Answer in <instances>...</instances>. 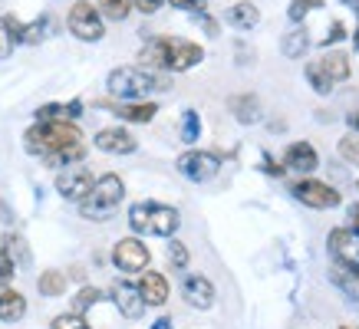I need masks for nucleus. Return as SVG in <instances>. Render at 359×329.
Returning <instances> with one entry per match:
<instances>
[{
	"label": "nucleus",
	"mask_w": 359,
	"mask_h": 329,
	"mask_svg": "<svg viewBox=\"0 0 359 329\" xmlns=\"http://www.w3.org/2000/svg\"><path fill=\"white\" fill-rule=\"evenodd\" d=\"M228 109L234 112V119L241 125H254V122H261V99L250 96V92H241V96H231Z\"/></svg>",
	"instance_id": "18"
},
{
	"label": "nucleus",
	"mask_w": 359,
	"mask_h": 329,
	"mask_svg": "<svg viewBox=\"0 0 359 329\" xmlns=\"http://www.w3.org/2000/svg\"><path fill=\"white\" fill-rule=\"evenodd\" d=\"M353 46L359 50V27H356V33H353Z\"/></svg>",
	"instance_id": "46"
},
{
	"label": "nucleus",
	"mask_w": 359,
	"mask_h": 329,
	"mask_svg": "<svg viewBox=\"0 0 359 329\" xmlns=\"http://www.w3.org/2000/svg\"><path fill=\"white\" fill-rule=\"evenodd\" d=\"M152 329H172V319H168V316L155 319V323H152Z\"/></svg>",
	"instance_id": "44"
},
{
	"label": "nucleus",
	"mask_w": 359,
	"mask_h": 329,
	"mask_svg": "<svg viewBox=\"0 0 359 329\" xmlns=\"http://www.w3.org/2000/svg\"><path fill=\"white\" fill-rule=\"evenodd\" d=\"M50 30H53V17L43 13V17H40V20H33L30 27H20V43H40V40L50 36Z\"/></svg>",
	"instance_id": "26"
},
{
	"label": "nucleus",
	"mask_w": 359,
	"mask_h": 329,
	"mask_svg": "<svg viewBox=\"0 0 359 329\" xmlns=\"http://www.w3.org/2000/svg\"><path fill=\"white\" fill-rule=\"evenodd\" d=\"M182 296H185V303L191 309H211L215 307V284L208 280V276H185V284H182Z\"/></svg>",
	"instance_id": "14"
},
{
	"label": "nucleus",
	"mask_w": 359,
	"mask_h": 329,
	"mask_svg": "<svg viewBox=\"0 0 359 329\" xmlns=\"http://www.w3.org/2000/svg\"><path fill=\"white\" fill-rule=\"evenodd\" d=\"M346 122H349V129H353V135H359V112H349Z\"/></svg>",
	"instance_id": "42"
},
{
	"label": "nucleus",
	"mask_w": 359,
	"mask_h": 329,
	"mask_svg": "<svg viewBox=\"0 0 359 329\" xmlns=\"http://www.w3.org/2000/svg\"><path fill=\"white\" fill-rule=\"evenodd\" d=\"M306 79H310L313 92H320V96H330V92H333V86H337V83H333V79L320 69V63H316V59H313V63H306Z\"/></svg>",
	"instance_id": "28"
},
{
	"label": "nucleus",
	"mask_w": 359,
	"mask_h": 329,
	"mask_svg": "<svg viewBox=\"0 0 359 329\" xmlns=\"http://www.w3.org/2000/svg\"><path fill=\"white\" fill-rule=\"evenodd\" d=\"M122 197H126V185L119 175H102L93 181L89 195L79 201V214L86 220H109L119 211Z\"/></svg>",
	"instance_id": "5"
},
{
	"label": "nucleus",
	"mask_w": 359,
	"mask_h": 329,
	"mask_svg": "<svg viewBox=\"0 0 359 329\" xmlns=\"http://www.w3.org/2000/svg\"><path fill=\"white\" fill-rule=\"evenodd\" d=\"M106 86L122 102H142V99L152 96V92L172 89V79L165 76V73H158V69H149V66H119V69L109 73Z\"/></svg>",
	"instance_id": "3"
},
{
	"label": "nucleus",
	"mask_w": 359,
	"mask_h": 329,
	"mask_svg": "<svg viewBox=\"0 0 359 329\" xmlns=\"http://www.w3.org/2000/svg\"><path fill=\"white\" fill-rule=\"evenodd\" d=\"M132 234H155V237H172L182 227V214L172 204H155V201H139L129 208Z\"/></svg>",
	"instance_id": "4"
},
{
	"label": "nucleus",
	"mask_w": 359,
	"mask_h": 329,
	"mask_svg": "<svg viewBox=\"0 0 359 329\" xmlns=\"http://www.w3.org/2000/svg\"><path fill=\"white\" fill-rule=\"evenodd\" d=\"M116 115H119L122 122H139V125H145V122H152L155 119V112H158V106H155V102H145V99H142V102H119V106H116Z\"/></svg>",
	"instance_id": "20"
},
{
	"label": "nucleus",
	"mask_w": 359,
	"mask_h": 329,
	"mask_svg": "<svg viewBox=\"0 0 359 329\" xmlns=\"http://www.w3.org/2000/svg\"><path fill=\"white\" fill-rule=\"evenodd\" d=\"M330 280H333L353 303H359V267L343 263V260H333L330 263Z\"/></svg>",
	"instance_id": "17"
},
{
	"label": "nucleus",
	"mask_w": 359,
	"mask_h": 329,
	"mask_svg": "<svg viewBox=\"0 0 359 329\" xmlns=\"http://www.w3.org/2000/svg\"><path fill=\"white\" fill-rule=\"evenodd\" d=\"M66 27L69 33L83 40V43H99L106 36V23H102V13L89 4V0H76L69 7V17H66Z\"/></svg>",
	"instance_id": "6"
},
{
	"label": "nucleus",
	"mask_w": 359,
	"mask_h": 329,
	"mask_svg": "<svg viewBox=\"0 0 359 329\" xmlns=\"http://www.w3.org/2000/svg\"><path fill=\"white\" fill-rule=\"evenodd\" d=\"M13 274H17V263H13L11 253L0 247V290H4V286H11Z\"/></svg>",
	"instance_id": "35"
},
{
	"label": "nucleus",
	"mask_w": 359,
	"mask_h": 329,
	"mask_svg": "<svg viewBox=\"0 0 359 329\" xmlns=\"http://www.w3.org/2000/svg\"><path fill=\"white\" fill-rule=\"evenodd\" d=\"M330 253H333V260H343V263H353L359 267V234L353 227H337L330 230Z\"/></svg>",
	"instance_id": "11"
},
{
	"label": "nucleus",
	"mask_w": 359,
	"mask_h": 329,
	"mask_svg": "<svg viewBox=\"0 0 359 329\" xmlns=\"http://www.w3.org/2000/svg\"><path fill=\"white\" fill-rule=\"evenodd\" d=\"M132 7L142 13H155L158 7H162V0H132Z\"/></svg>",
	"instance_id": "39"
},
{
	"label": "nucleus",
	"mask_w": 359,
	"mask_h": 329,
	"mask_svg": "<svg viewBox=\"0 0 359 329\" xmlns=\"http://www.w3.org/2000/svg\"><path fill=\"white\" fill-rule=\"evenodd\" d=\"M93 145H96L99 152H106V155H132L135 148H139L135 135H132V132H126V129H119V125H112V129L96 132Z\"/></svg>",
	"instance_id": "12"
},
{
	"label": "nucleus",
	"mask_w": 359,
	"mask_h": 329,
	"mask_svg": "<svg viewBox=\"0 0 359 329\" xmlns=\"http://www.w3.org/2000/svg\"><path fill=\"white\" fill-rule=\"evenodd\" d=\"M76 115H83V102L79 99H73V102H50V106H40L36 109V119L40 122H56V119H76Z\"/></svg>",
	"instance_id": "23"
},
{
	"label": "nucleus",
	"mask_w": 359,
	"mask_h": 329,
	"mask_svg": "<svg viewBox=\"0 0 359 329\" xmlns=\"http://www.w3.org/2000/svg\"><path fill=\"white\" fill-rule=\"evenodd\" d=\"M99 300H102V290H96V286H83V290L73 296V313H79V316H83L89 307H96Z\"/></svg>",
	"instance_id": "30"
},
{
	"label": "nucleus",
	"mask_w": 359,
	"mask_h": 329,
	"mask_svg": "<svg viewBox=\"0 0 359 329\" xmlns=\"http://www.w3.org/2000/svg\"><path fill=\"white\" fill-rule=\"evenodd\" d=\"M228 23L234 30H254L261 23V10L250 4V0H241L234 7H228Z\"/></svg>",
	"instance_id": "21"
},
{
	"label": "nucleus",
	"mask_w": 359,
	"mask_h": 329,
	"mask_svg": "<svg viewBox=\"0 0 359 329\" xmlns=\"http://www.w3.org/2000/svg\"><path fill=\"white\" fill-rule=\"evenodd\" d=\"M201 59H205V50L191 40H178V36H152L139 50V66H149L158 73L162 69L165 73H185Z\"/></svg>",
	"instance_id": "2"
},
{
	"label": "nucleus",
	"mask_w": 359,
	"mask_h": 329,
	"mask_svg": "<svg viewBox=\"0 0 359 329\" xmlns=\"http://www.w3.org/2000/svg\"><path fill=\"white\" fill-rule=\"evenodd\" d=\"M264 172H267V175H277V178H280L283 172H287V168H283V164H277V162H273L271 155H264Z\"/></svg>",
	"instance_id": "40"
},
{
	"label": "nucleus",
	"mask_w": 359,
	"mask_h": 329,
	"mask_svg": "<svg viewBox=\"0 0 359 329\" xmlns=\"http://www.w3.org/2000/svg\"><path fill=\"white\" fill-rule=\"evenodd\" d=\"M339 155H343L346 162H359V135H353V132L343 135V139H339Z\"/></svg>",
	"instance_id": "37"
},
{
	"label": "nucleus",
	"mask_w": 359,
	"mask_h": 329,
	"mask_svg": "<svg viewBox=\"0 0 359 329\" xmlns=\"http://www.w3.org/2000/svg\"><path fill=\"white\" fill-rule=\"evenodd\" d=\"M109 293H112V303L119 307V313L126 319H139L145 313V300H142L139 286L129 284V280H116Z\"/></svg>",
	"instance_id": "13"
},
{
	"label": "nucleus",
	"mask_w": 359,
	"mask_h": 329,
	"mask_svg": "<svg viewBox=\"0 0 359 329\" xmlns=\"http://www.w3.org/2000/svg\"><path fill=\"white\" fill-rule=\"evenodd\" d=\"M339 329H349V326H339Z\"/></svg>",
	"instance_id": "47"
},
{
	"label": "nucleus",
	"mask_w": 359,
	"mask_h": 329,
	"mask_svg": "<svg viewBox=\"0 0 359 329\" xmlns=\"http://www.w3.org/2000/svg\"><path fill=\"white\" fill-rule=\"evenodd\" d=\"M175 10H188V13H205L208 10V0H168Z\"/></svg>",
	"instance_id": "38"
},
{
	"label": "nucleus",
	"mask_w": 359,
	"mask_h": 329,
	"mask_svg": "<svg viewBox=\"0 0 359 329\" xmlns=\"http://www.w3.org/2000/svg\"><path fill=\"white\" fill-rule=\"evenodd\" d=\"M139 293L145 300V307H165L168 303V280L162 274H155V270H142Z\"/></svg>",
	"instance_id": "15"
},
{
	"label": "nucleus",
	"mask_w": 359,
	"mask_h": 329,
	"mask_svg": "<svg viewBox=\"0 0 359 329\" xmlns=\"http://www.w3.org/2000/svg\"><path fill=\"white\" fill-rule=\"evenodd\" d=\"M17 43H20V23L13 17H0V59H7Z\"/></svg>",
	"instance_id": "24"
},
{
	"label": "nucleus",
	"mask_w": 359,
	"mask_h": 329,
	"mask_svg": "<svg viewBox=\"0 0 359 329\" xmlns=\"http://www.w3.org/2000/svg\"><path fill=\"white\" fill-rule=\"evenodd\" d=\"M343 4H346V7H353V10L359 13V0H343Z\"/></svg>",
	"instance_id": "45"
},
{
	"label": "nucleus",
	"mask_w": 359,
	"mask_h": 329,
	"mask_svg": "<svg viewBox=\"0 0 359 329\" xmlns=\"http://www.w3.org/2000/svg\"><path fill=\"white\" fill-rule=\"evenodd\" d=\"M306 46H310V36H306V27H297L283 36V56L287 59H300L306 53Z\"/></svg>",
	"instance_id": "25"
},
{
	"label": "nucleus",
	"mask_w": 359,
	"mask_h": 329,
	"mask_svg": "<svg viewBox=\"0 0 359 329\" xmlns=\"http://www.w3.org/2000/svg\"><path fill=\"white\" fill-rule=\"evenodd\" d=\"M316 164H320V155L310 142H294L287 145V152H283V168H294V172H313Z\"/></svg>",
	"instance_id": "16"
},
{
	"label": "nucleus",
	"mask_w": 359,
	"mask_h": 329,
	"mask_svg": "<svg viewBox=\"0 0 359 329\" xmlns=\"http://www.w3.org/2000/svg\"><path fill=\"white\" fill-rule=\"evenodd\" d=\"M175 168H178V175L182 178L195 181V185H205V181H211V178L221 172V158L215 152L191 148V152H185L178 162H175Z\"/></svg>",
	"instance_id": "7"
},
{
	"label": "nucleus",
	"mask_w": 359,
	"mask_h": 329,
	"mask_svg": "<svg viewBox=\"0 0 359 329\" xmlns=\"http://www.w3.org/2000/svg\"><path fill=\"white\" fill-rule=\"evenodd\" d=\"M316 63H320V69H323V73H327L333 83H346L349 73H353V69H349V56L339 53V50H330V53L320 56Z\"/></svg>",
	"instance_id": "22"
},
{
	"label": "nucleus",
	"mask_w": 359,
	"mask_h": 329,
	"mask_svg": "<svg viewBox=\"0 0 359 329\" xmlns=\"http://www.w3.org/2000/svg\"><path fill=\"white\" fill-rule=\"evenodd\" d=\"M290 191H294V197L300 201V204H306V208H313V211H330V208H337L339 201H343L337 188H330L327 181H316V178H304V181H297Z\"/></svg>",
	"instance_id": "8"
},
{
	"label": "nucleus",
	"mask_w": 359,
	"mask_h": 329,
	"mask_svg": "<svg viewBox=\"0 0 359 329\" xmlns=\"http://www.w3.org/2000/svg\"><path fill=\"white\" fill-rule=\"evenodd\" d=\"M23 313H27V300H23V293H17V290H11V286H4V290H0V319H4V323H20Z\"/></svg>",
	"instance_id": "19"
},
{
	"label": "nucleus",
	"mask_w": 359,
	"mask_h": 329,
	"mask_svg": "<svg viewBox=\"0 0 359 329\" xmlns=\"http://www.w3.org/2000/svg\"><path fill=\"white\" fill-rule=\"evenodd\" d=\"M152 260L149 247L139 241V237H122L116 247H112V263L119 267L122 274H142Z\"/></svg>",
	"instance_id": "9"
},
{
	"label": "nucleus",
	"mask_w": 359,
	"mask_h": 329,
	"mask_svg": "<svg viewBox=\"0 0 359 329\" xmlns=\"http://www.w3.org/2000/svg\"><path fill=\"white\" fill-rule=\"evenodd\" d=\"M356 191H359V181H356Z\"/></svg>",
	"instance_id": "48"
},
{
	"label": "nucleus",
	"mask_w": 359,
	"mask_h": 329,
	"mask_svg": "<svg viewBox=\"0 0 359 329\" xmlns=\"http://www.w3.org/2000/svg\"><path fill=\"white\" fill-rule=\"evenodd\" d=\"M36 290H40L43 296H63L66 274H60V270H43V274H40V280H36Z\"/></svg>",
	"instance_id": "27"
},
{
	"label": "nucleus",
	"mask_w": 359,
	"mask_h": 329,
	"mask_svg": "<svg viewBox=\"0 0 359 329\" xmlns=\"http://www.w3.org/2000/svg\"><path fill=\"white\" fill-rule=\"evenodd\" d=\"M4 251L13 257V263H27V260H30V251H27L23 237H4Z\"/></svg>",
	"instance_id": "33"
},
{
	"label": "nucleus",
	"mask_w": 359,
	"mask_h": 329,
	"mask_svg": "<svg viewBox=\"0 0 359 329\" xmlns=\"http://www.w3.org/2000/svg\"><path fill=\"white\" fill-rule=\"evenodd\" d=\"M349 220H353V230L359 234V204H353V208H349Z\"/></svg>",
	"instance_id": "43"
},
{
	"label": "nucleus",
	"mask_w": 359,
	"mask_h": 329,
	"mask_svg": "<svg viewBox=\"0 0 359 329\" xmlns=\"http://www.w3.org/2000/svg\"><path fill=\"white\" fill-rule=\"evenodd\" d=\"M198 139H201V119H198L195 109H188L185 115H182V142L195 145Z\"/></svg>",
	"instance_id": "29"
},
{
	"label": "nucleus",
	"mask_w": 359,
	"mask_h": 329,
	"mask_svg": "<svg viewBox=\"0 0 359 329\" xmlns=\"http://www.w3.org/2000/svg\"><path fill=\"white\" fill-rule=\"evenodd\" d=\"M316 7H323V0H294L290 10H287V17H290L294 23H304V17L310 10H316Z\"/></svg>",
	"instance_id": "32"
},
{
	"label": "nucleus",
	"mask_w": 359,
	"mask_h": 329,
	"mask_svg": "<svg viewBox=\"0 0 359 329\" xmlns=\"http://www.w3.org/2000/svg\"><path fill=\"white\" fill-rule=\"evenodd\" d=\"M27 152L40 155L46 164L53 168H66V164H79L86 155V142H83V132L66 119L56 122H36L33 129H27L23 135Z\"/></svg>",
	"instance_id": "1"
},
{
	"label": "nucleus",
	"mask_w": 359,
	"mask_h": 329,
	"mask_svg": "<svg viewBox=\"0 0 359 329\" xmlns=\"http://www.w3.org/2000/svg\"><path fill=\"white\" fill-rule=\"evenodd\" d=\"M93 172H89L86 164H66L60 168V175H56V191L66 197V201H83L89 195V188H93Z\"/></svg>",
	"instance_id": "10"
},
{
	"label": "nucleus",
	"mask_w": 359,
	"mask_h": 329,
	"mask_svg": "<svg viewBox=\"0 0 359 329\" xmlns=\"http://www.w3.org/2000/svg\"><path fill=\"white\" fill-rule=\"evenodd\" d=\"M53 329H93L86 323V316H79V313H63V316L53 319Z\"/></svg>",
	"instance_id": "36"
},
{
	"label": "nucleus",
	"mask_w": 359,
	"mask_h": 329,
	"mask_svg": "<svg viewBox=\"0 0 359 329\" xmlns=\"http://www.w3.org/2000/svg\"><path fill=\"white\" fill-rule=\"evenodd\" d=\"M343 36H346V27H343V23H333V30H330V36H327V43H337V40H343Z\"/></svg>",
	"instance_id": "41"
},
{
	"label": "nucleus",
	"mask_w": 359,
	"mask_h": 329,
	"mask_svg": "<svg viewBox=\"0 0 359 329\" xmlns=\"http://www.w3.org/2000/svg\"><path fill=\"white\" fill-rule=\"evenodd\" d=\"M99 7L109 20H126L132 13V0H99Z\"/></svg>",
	"instance_id": "31"
},
{
	"label": "nucleus",
	"mask_w": 359,
	"mask_h": 329,
	"mask_svg": "<svg viewBox=\"0 0 359 329\" xmlns=\"http://www.w3.org/2000/svg\"><path fill=\"white\" fill-rule=\"evenodd\" d=\"M168 263H172L175 270H185L188 267V247L182 241H168Z\"/></svg>",
	"instance_id": "34"
}]
</instances>
